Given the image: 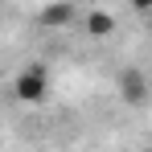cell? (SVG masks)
<instances>
[{
  "mask_svg": "<svg viewBox=\"0 0 152 152\" xmlns=\"http://www.w3.org/2000/svg\"><path fill=\"white\" fill-rule=\"evenodd\" d=\"M115 86H119V99L127 103V107H144L148 103V74L140 70V66H124L119 70V78H115Z\"/></svg>",
  "mask_w": 152,
  "mask_h": 152,
  "instance_id": "cell-2",
  "label": "cell"
},
{
  "mask_svg": "<svg viewBox=\"0 0 152 152\" xmlns=\"http://www.w3.org/2000/svg\"><path fill=\"white\" fill-rule=\"evenodd\" d=\"M132 8H136V12H148V8H152V0H132Z\"/></svg>",
  "mask_w": 152,
  "mask_h": 152,
  "instance_id": "cell-5",
  "label": "cell"
},
{
  "mask_svg": "<svg viewBox=\"0 0 152 152\" xmlns=\"http://www.w3.org/2000/svg\"><path fill=\"white\" fill-rule=\"evenodd\" d=\"M0 152H4V140H0Z\"/></svg>",
  "mask_w": 152,
  "mask_h": 152,
  "instance_id": "cell-6",
  "label": "cell"
},
{
  "mask_svg": "<svg viewBox=\"0 0 152 152\" xmlns=\"http://www.w3.org/2000/svg\"><path fill=\"white\" fill-rule=\"evenodd\" d=\"M82 25H86V33H91V37H111V33H115V17H111V12H103V8H91V12H86V17H82Z\"/></svg>",
  "mask_w": 152,
  "mask_h": 152,
  "instance_id": "cell-4",
  "label": "cell"
},
{
  "mask_svg": "<svg viewBox=\"0 0 152 152\" xmlns=\"http://www.w3.org/2000/svg\"><path fill=\"white\" fill-rule=\"evenodd\" d=\"M140 152H148V148H140Z\"/></svg>",
  "mask_w": 152,
  "mask_h": 152,
  "instance_id": "cell-7",
  "label": "cell"
},
{
  "mask_svg": "<svg viewBox=\"0 0 152 152\" xmlns=\"http://www.w3.org/2000/svg\"><path fill=\"white\" fill-rule=\"evenodd\" d=\"M74 17H78V8L70 0H53V4H45V8L37 12V25L41 29H66Z\"/></svg>",
  "mask_w": 152,
  "mask_h": 152,
  "instance_id": "cell-3",
  "label": "cell"
},
{
  "mask_svg": "<svg viewBox=\"0 0 152 152\" xmlns=\"http://www.w3.org/2000/svg\"><path fill=\"white\" fill-rule=\"evenodd\" d=\"M12 95H17L21 103H29V107L45 103V99H50V70H45L41 62L17 70V78H12Z\"/></svg>",
  "mask_w": 152,
  "mask_h": 152,
  "instance_id": "cell-1",
  "label": "cell"
}]
</instances>
